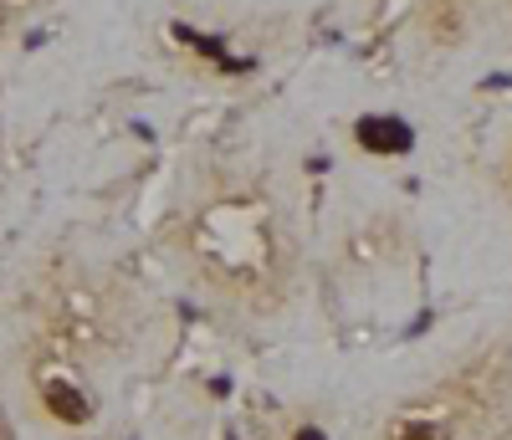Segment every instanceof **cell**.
Listing matches in <instances>:
<instances>
[{
	"mask_svg": "<svg viewBox=\"0 0 512 440\" xmlns=\"http://www.w3.org/2000/svg\"><path fill=\"white\" fill-rule=\"evenodd\" d=\"M185 272L231 313L272 318L297 287V246L282 210L262 190H216L180 220Z\"/></svg>",
	"mask_w": 512,
	"mask_h": 440,
	"instance_id": "1",
	"label": "cell"
},
{
	"mask_svg": "<svg viewBox=\"0 0 512 440\" xmlns=\"http://www.w3.org/2000/svg\"><path fill=\"white\" fill-rule=\"evenodd\" d=\"M26 333L47 338L82 364H113L134 343V302L108 277L77 256H52L31 272L21 292Z\"/></svg>",
	"mask_w": 512,
	"mask_h": 440,
	"instance_id": "2",
	"label": "cell"
},
{
	"mask_svg": "<svg viewBox=\"0 0 512 440\" xmlns=\"http://www.w3.org/2000/svg\"><path fill=\"white\" fill-rule=\"evenodd\" d=\"M512 394V348L487 343L379 420L374 440H472Z\"/></svg>",
	"mask_w": 512,
	"mask_h": 440,
	"instance_id": "3",
	"label": "cell"
},
{
	"mask_svg": "<svg viewBox=\"0 0 512 440\" xmlns=\"http://www.w3.org/2000/svg\"><path fill=\"white\" fill-rule=\"evenodd\" d=\"M16 364H21V389L36 425H47L62 440H82L103 425V394L93 384V364H82L77 354L36 333H21Z\"/></svg>",
	"mask_w": 512,
	"mask_h": 440,
	"instance_id": "4",
	"label": "cell"
},
{
	"mask_svg": "<svg viewBox=\"0 0 512 440\" xmlns=\"http://www.w3.org/2000/svg\"><path fill=\"white\" fill-rule=\"evenodd\" d=\"M410 261V236L400 215H364L354 231L338 241V272L344 277H384Z\"/></svg>",
	"mask_w": 512,
	"mask_h": 440,
	"instance_id": "5",
	"label": "cell"
},
{
	"mask_svg": "<svg viewBox=\"0 0 512 440\" xmlns=\"http://www.w3.org/2000/svg\"><path fill=\"white\" fill-rule=\"evenodd\" d=\"M497 185H502V195H507V205H512V139H507V149H502V169H497Z\"/></svg>",
	"mask_w": 512,
	"mask_h": 440,
	"instance_id": "6",
	"label": "cell"
},
{
	"mask_svg": "<svg viewBox=\"0 0 512 440\" xmlns=\"http://www.w3.org/2000/svg\"><path fill=\"white\" fill-rule=\"evenodd\" d=\"M0 440H21L16 415H11V405H6V394H0Z\"/></svg>",
	"mask_w": 512,
	"mask_h": 440,
	"instance_id": "7",
	"label": "cell"
},
{
	"mask_svg": "<svg viewBox=\"0 0 512 440\" xmlns=\"http://www.w3.org/2000/svg\"><path fill=\"white\" fill-rule=\"evenodd\" d=\"M36 6H41V0H0V11H6L11 21H21V16H31Z\"/></svg>",
	"mask_w": 512,
	"mask_h": 440,
	"instance_id": "8",
	"label": "cell"
},
{
	"mask_svg": "<svg viewBox=\"0 0 512 440\" xmlns=\"http://www.w3.org/2000/svg\"><path fill=\"white\" fill-rule=\"evenodd\" d=\"M11 26H16V21H11L6 11H0V41H6V31H11Z\"/></svg>",
	"mask_w": 512,
	"mask_h": 440,
	"instance_id": "9",
	"label": "cell"
},
{
	"mask_svg": "<svg viewBox=\"0 0 512 440\" xmlns=\"http://www.w3.org/2000/svg\"><path fill=\"white\" fill-rule=\"evenodd\" d=\"M507 440H512V435H507Z\"/></svg>",
	"mask_w": 512,
	"mask_h": 440,
	"instance_id": "10",
	"label": "cell"
}]
</instances>
